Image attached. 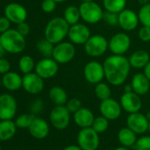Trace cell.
Listing matches in <instances>:
<instances>
[{"label":"cell","instance_id":"obj_51","mask_svg":"<svg viewBox=\"0 0 150 150\" xmlns=\"http://www.w3.org/2000/svg\"><path fill=\"white\" fill-rule=\"evenodd\" d=\"M54 1H55L57 4H58V3H64V1H66V0H54Z\"/></svg>","mask_w":150,"mask_h":150},{"label":"cell","instance_id":"obj_22","mask_svg":"<svg viewBox=\"0 0 150 150\" xmlns=\"http://www.w3.org/2000/svg\"><path fill=\"white\" fill-rule=\"evenodd\" d=\"M73 120L81 128L91 127L95 120V116L89 109L81 107L79 110L73 113Z\"/></svg>","mask_w":150,"mask_h":150},{"label":"cell","instance_id":"obj_47","mask_svg":"<svg viewBox=\"0 0 150 150\" xmlns=\"http://www.w3.org/2000/svg\"><path fill=\"white\" fill-rule=\"evenodd\" d=\"M6 53V50H5V48L3 47V45L0 43V58L4 57V56H5Z\"/></svg>","mask_w":150,"mask_h":150},{"label":"cell","instance_id":"obj_39","mask_svg":"<svg viewBox=\"0 0 150 150\" xmlns=\"http://www.w3.org/2000/svg\"><path fill=\"white\" fill-rule=\"evenodd\" d=\"M57 3L54 0H43L41 4L42 10L46 13H51L56 10Z\"/></svg>","mask_w":150,"mask_h":150},{"label":"cell","instance_id":"obj_50","mask_svg":"<svg viewBox=\"0 0 150 150\" xmlns=\"http://www.w3.org/2000/svg\"><path fill=\"white\" fill-rule=\"evenodd\" d=\"M114 150H129L128 149V147H126V146H119V147H117V148H115Z\"/></svg>","mask_w":150,"mask_h":150},{"label":"cell","instance_id":"obj_8","mask_svg":"<svg viewBox=\"0 0 150 150\" xmlns=\"http://www.w3.org/2000/svg\"><path fill=\"white\" fill-rule=\"evenodd\" d=\"M74 44L69 42H61L55 44L52 58H54L58 64H67L71 61L75 56Z\"/></svg>","mask_w":150,"mask_h":150},{"label":"cell","instance_id":"obj_18","mask_svg":"<svg viewBox=\"0 0 150 150\" xmlns=\"http://www.w3.org/2000/svg\"><path fill=\"white\" fill-rule=\"evenodd\" d=\"M99 110L102 116L106 117L108 120H116L121 115L122 107L118 102L112 98H109L101 101Z\"/></svg>","mask_w":150,"mask_h":150},{"label":"cell","instance_id":"obj_23","mask_svg":"<svg viewBox=\"0 0 150 150\" xmlns=\"http://www.w3.org/2000/svg\"><path fill=\"white\" fill-rule=\"evenodd\" d=\"M2 85L9 91H16L22 88V77L15 71H8L2 77Z\"/></svg>","mask_w":150,"mask_h":150},{"label":"cell","instance_id":"obj_48","mask_svg":"<svg viewBox=\"0 0 150 150\" xmlns=\"http://www.w3.org/2000/svg\"><path fill=\"white\" fill-rule=\"evenodd\" d=\"M131 91H133L132 90V87L131 84H127L125 86V92H131Z\"/></svg>","mask_w":150,"mask_h":150},{"label":"cell","instance_id":"obj_4","mask_svg":"<svg viewBox=\"0 0 150 150\" xmlns=\"http://www.w3.org/2000/svg\"><path fill=\"white\" fill-rule=\"evenodd\" d=\"M79 8L81 19L88 24H96L103 20L104 12L95 1L82 2Z\"/></svg>","mask_w":150,"mask_h":150},{"label":"cell","instance_id":"obj_54","mask_svg":"<svg viewBox=\"0 0 150 150\" xmlns=\"http://www.w3.org/2000/svg\"><path fill=\"white\" fill-rule=\"evenodd\" d=\"M1 86H2V78L0 77V88H1Z\"/></svg>","mask_w":150,"mask_h":150},{"label":"cell","instance_id":"obj_32","mask_svg":"<svg viewBox=\"0 0 150 150\" xmlns=\"http://www.w3.org/2000/svg\"><path fill=\"white\" fill-rule=\"evenodd\" d=\"M95 95L100 101H103L106 99L110 98L111 96V90L108 84L104 82H100L96 85L95 88Z\"/></svg>","mask_w":150,"mask_h":150},{"label":"cell","instance_id":"obj_5","mask_svg":"<svg viewBox=\"0 0 150 150\" xmlns=\"http://www.w3.org/2000/svg\"><path fill=\"white\" fill-rule=\"evenodd\" d=\"M85 52L92 57L103 56L109 49L108 40L102 35H94L84 44Z\"/></svg>","mask_w":150,"mask_h":150},{"label":"cell","instance_id":"obj_49","mask_svg":"<svg viewBox=\"0 0 150 150\" xmlns=\"http://www.w3.org/2000/svg\"><path fill=\"white\" fill-rule=\"evenodd\" d=\"M138 2H139V4L141 6H145V5H146V4L150 3L149 0H138Z\"/></svg>","mask_w":150,"mask_h":150},{"label":"cell","instance_id":"obj_46","mask_svg":"<svg viewBox=\"0 0 150 150\" xmlns=\"http://www.w3.org/2000/svg\"><path fill=\"white\" fill-rule=\"evenodd\" d=\"M63 150H82V149H81V147L79 145L78 146H76V145H70V146H65Z\"/></svg>","mask_w":150,"mask_h":150},{"label":"cell","instance_id":"obj_53","mask_svg":"<svg viewBox=\"0 0 150 150\" xmlns=\"http://www.w3.org/2000/svg\"><path fill=\"white\" fill-rule=\"evenodd\" d=\"M147 131L150 132V119H149V123H148V130Z\"/></svg>","mask_w":150,"mask_h":150},{"label":"cell","instance_id":"obj_34","mask_svg":"<svg viewBox=\"0 0 150 150\" xmlns=\"http://www.w3.org/2000/svg\"><path fill=\"white\" fill-rule=\"evenodd\" d=\"M35 117L34 114H22V115L19 116L14 122L18 128H21V129L28 128V127L32 124Z\"/></svg>","mask_w":150,"mask_h":150},{"label":"cell","instance_id":"obj_44","mask_svg":"<svg viewBox=\"0 0 150 150\" xmlns=\"http://www.w3.org/2000/svg\"><path fill=\"white\" fill-rule=\"evenodd\" d=\"M16 29H17L18 32H19L20 34H21L23 36H27V35L29 34V32H30V27H29V25H28L26 21L17 24Z\"/></svg>","mask_w":150,"mask_h":150},{"label":"cell","instance_id":"obj_21","mask_svg":"<svg viewBox=\"0 0 150 150\" xmlns=\"http://www.w3.org/2000/svg\"><path fill=\"white\" fill-rule=\"evenodd\" d=\"M133 92L139 96L146 95L150 89V81L144 74V72H138L133 75L131 81Z\"/></svg>","mask_w":150,"mask_h":150},{"label":"cell","instance_id":"obj_31","mask_svg":"<svg viewBox=\"0 0 150 150\" xmlns=\"http://www.w3.org/2000/svg\"><path fill=\"white\" fill-rule=\"evenodd\" d=\"M19 68L21 71L24 74L32 72L33 70L35 68V64L33 57L29 55H25L21 57L19 60Z\"/></svg>","mask_w":150,"mask_h":150},{"label":"cell","instance_id":"obj_25","mask_svg":"<svg viewBox=\"0 0 150 150\" xmlns=\"http://www.w3.org/2000/svg\"><path fill=\"white\" fill-rule=\"evenodd\" d=\"M128 59H129L131 67H133L136 69H141V68H144L147 64V63L150 61V56L146 50H139L134 51Z\"/></svg>","mask_w":150,"mask_h":150},{"label":"cell","instance_id":"obj_13","mask_svg":"<svg viewBox=\"0 0 150 150\" xmlns=\"http://www.w3.org/2000/svg\"><path fill=\"white\" fill-rule=\"evenodd\" d=\"M35 71L43 80L53 78L58 71V63L51 57H44L37 62Z\"/></svg>","mask_w":150,"mask_h":150},{"label":"cell","instance_id":"obj_12","mask_svg":"<svg viewBox=\"0 0 150 150\" xmlns=\"http://www.w3.org/2000/svg\"><path fill=\"white\" fill-rule=\"evenodd\" d=\"M22 88L30 95L40 94L44 88L43 79L35 71L24 74L22 77Z\"/></svg>","mask_w":150,"mask_h":150},{"label":"cell","instance_id":"obj_37","mask_svg":"<svg viewBox=\"0 0 150 150\" xmlns=\"http://www.w3.org/2000/svg\"><path fill=\"white\" fill-rule=\"evenodd\" d=\"M103 20L110 26H117L118 25V13L105 11L103 13Z\"/></svg>","mask_w":150,"mask_h":150},{"label":"cell","instance_id":"obj_9","mask_svg":"<svg viewBox=\"0 0 150 150\" xmlns=\"http://www.w3.org/2000/svg\"><path fill=\"white\" fill-rule=\"evenodd\" d=\"M83 74L88 83L96 85L105 78L103 64L98 61H90L85 65Z\"/></svg>","mask_w":150,"mask_h":150},{"label":"cell","instance_id":"obj_2","mask_svg":"<svg viewBox=\"0 0 150 150\" xmlns=\"http://www.w3.org/2000/svg\"><path fill=\"white\" fill-rule=\"evenodd\" d=\"M70 25L64 18L56 17L51 19L44 29V37L53 44H57L64 41L68 35Z\"/></svg>","mask_w":150,"mask_h":150},{"label":"cell","instance_id":"obj_16","mask_svg":"<svg viewBox=\"0 0 150 150\" xmlns=\"http://www.w3.org/2000/svg\"><path fill=\"white\" fill-rule=\"evenodd\" d=\"M148 123L149 119L147 117L139 112L131 113L126 119L127 127H129L136 134L145 133L148 130Z\"/></svg>","mask_w":150,"mask_h":150},{"label":"cell","instance_id":"obj_33","mask_svg":"<svg viewBox=\"0 0 150 150\" xmlns=\"http://www.w3.org/2000/svg\"><path fill=\"white\" fill-rule=\"evenodd\" d=\"M109 121L106 117H104L103 116H100L97 117H95V120L93 122L92 125V128L98 132L99 134L105 132L108 128H109Z\"/></svg>","mask_w":150,"mask_h":150},{"label":"cell","instance_id":"obj_36","mask_svg":"<svg viewBox=\"0 0 150 150\" xmlns=\"http://www.w3.org/2000/svg\"><path fill=\"white\" fill-rule=\"evenodd\" d=\"M132 147L135 150H150V136L139 138Z\"/></svg>","mask_w":150,"mask_h":150},{"label":"cell","instance_id":"obj_52","mask_svg":"<svg viewBox=\"0 0 150 150\" xmlns=\"http://www.w3.org/2000/svg\"><path fill=\"white\" fill-rule=\"evenodd\" d=\"M82 2H91V1H95V0H81Z\"/></svg>","mask_w":150,"mask_h":150},{"label":"cell","instance_id":"obj_10","mask_svg":"<svg viewBox=\"0 0 150 150\" xmlns=\"http://www.w3.org/2000/svg\"><path fill=\"white\" fill-rule=\"evenodd\" d=\"M67 36L73 44L84 45L91 36V32L85 24L76 23L70 26Z\"/></svg>","mask_w":150,"mask_h":150},{"label":"cell","instance_id":"obj_3","mask_svg":"<svg viewBox=\"0 0 150 150\" xmlns=\"http://www.w3.org/2000/svg\"><path fill=\"white\" fill-rule=\"evenodd\" d=\"M0 43L7 53L19 54L26 48V39L17 29H9L0 34Z\"/></svg>","mask_w":150,"mask_h":150},{"label":"cell","instance_id":"obj_19","mask_svg":"<svg viewBox=\"0 0 150 150\" xmlns=\"http://www.w3.org/2000/svg\"><path fill=\"white\" fill-rule=\"evenodd\" d=\"M139 15L131 9H124L118 13V25L125 31H132L139 25Z\"/></svg>","mask_w":150,"mask_h":150},{"label":"cell","instance_id":"obj_41","mask_svg":"<svg viewBox=\"0 0 150 150\" xmlns=\"http://www.w3.org/2000/svg\"><path fill=\"white\" fill-rule=\"evenodd\" d=\"M44 104L43 102L41 99H36L32 104H31V111L33 114H38L40 112H42V110H43Z\"/></svg>","mask_w":150,"mask_h":150},{"label":"cell","instance_id":"obj_6","mask_svg":"<svg viewBox=\"0 0 150 150\" xmlns=\"http://www.w3.org/2000/svg\"><path fill=\"white\" fill-rule=\"evenodd\" d=\"M77 142L82 150H96L100 145L99 133L92 127L81 128L77 136Z\"/></svg>","mask_w":150,"mask_h":150},{"label":"cell","instance_id":"obj_45","mask_svg":"<svg viewBox=\"0 0 150 150\" xmlns=\"http://www.w3.org/2000/svg\"><path fill=\"white\" fill-rule=\"evenodd\" d=\"M143 69H144V74L147 77V79L150 81V61L147 63V64Z\"/></svg>","mask_w":150,"mask_h":150},{"label":"cell","instance_id":"obj_42","mask_svg":"<svg viewBox=\"0 0 150 150\" xmlns=\"http://www.w3.org/2000/svg\"><path fill=\"white\" fill-rule=\"evenodd\" d=\"M11 21L6 17H0V34L5 33L7 30L11 29Z\"/></svg>","mask_w":150,"mask_h":150},{"label":"cell","instance_id":"obj_20","mask_svg":"<svg viewBox=\"0 0 150 150\" xmlns=\"http://www.w3.org/2000/svg\"><path fill=\"white\" fill-rule=\"evenodd\" d=\"M29 133L32 137L37 139H45L50 132L49 124L42 118L35 117L32 124L28 127Z\"/></svg>","mask_w":150,"mask_h":150},{"label":"cell","instance_id":"obj_24","mask_svg":"<svg viewBox=\"0 0 150 150\" xmlns=\"http://www.w3.org/2000/svg\"><path fill=\"white\" fill-rule=\"evenodd\" d=\"M17 125L12 119L1 120L0 122V140L7 141L13 138L17 131Z\"/></svg>","mask_w":150,"mask_h":150},{"label":"cell","instance_id":"obj_30","mask_svg":"<svg viewBox=\"0 0 150 150\" xmlns=\"http://www.w3.org/2000/svg\"><path fill=\"white\" fill-rule=\"evenodd\" d=\"M54 46H55V44L51 43L50 41H48L45 38L40 40L36 43V49H37V50L44 57H52Z\"/></svg>","mask_w":150,"mask_h":150},{"label":"cell","instance_id":"obj_56","mask_svg":"<svg viewBox=\"0 0 150 150\" xmlns=\"http://www.w3.org/2000/svg\"><path fill=\"white\" fill-rule=\"evenodd\" d=\"M149 1H150V0H149Z\"/></svg>","mask_w":150,"mask_h":150},{"label":"cell","instance_id":"obj_14","mask_svg":"<svg viewBox=\"0 0 150 150\" xmlns=\"http://www.w3.org/2000/svg\"><path fill=\"white\" fill-rule=\"evenodd\" d=\"M131 46V39L125 33H117L109 41V49L114 55H124Z\"/></svg>","mask_w":150,"mask_h":150},{"label":"cell","instance_id":"obj_38","mask_svg":"<svg viewBox=\"0 0 150 150\" xmlns=\"http://www.w3.org/2000/svg\"><path fill=\"white\" fill-rule=\"evenodd\" d=\"M65 106H66L67 110L70 111V113H75L81 108V102L78 98L74 97V98L68 100Z\"/></svg>","mask_w":150,"mask_h":150},{"label":"cell","instance_id":"obj_11","mask_svg":"<svg viewBox=\"0 0 150 150\" xmlns=\"http://www.w3.org/2000/svg\"><path fill=\"white\" fill-rule=\"evenodd\" d=\"M17 108V102L12 95H0V120L13 119L16 115Z\"/></svg>","mask_w":150,"mask_h":150},{"label":"cell","instance_id":"obj_26","mask_svg":"<svg viewBox=\"0 0 150 150\" xmlns=\"http://www.w3.org/2000/svg\"><path fill=\"white\" fill-rule=\"evenodd\" d=\"M117 139L119 143L126 147H132L137 141L136 133L129 127H124L117 132Z\"/></svg>","mask_w":150,"mask_h":150},{"label":"cell","instance_id":"obj_28","mask_svg":"<svg viewBox=\"0 0 150 150\" xmlns=\"http://www.w3.org/2000/svg\"><path fill=\"white\" fill-rule=\"evenodd\" d=\"M63 18L66 21V22L70 26L74 25L76 23H79L80 19H81L80 8L76 6H67L64 12V17Z\"/></svg>","mask_w":150,"mask_h":150},{"label":"cell","instance_id":"obj_1","mask_svg":"<svg viewBox=\"0 0 150 150\" xmlns=\"http://www.w3.org/2000/svg\"><path fill=\"white\" fill-rule=\"evenodd\" d=\"M105 78L107 81L115 87L120 86L127 80L131 69L129 59L124 55H112L103 62Z\"/></svg>","mask_w":150,"mask_h":150},{"label":"cell","instance_id":"obj_55","mask_svg":"<svg viewBox=\"0 0 150 150\" xmlns=\"http://www.w3.org/2000/svg\"><path fill=\"white\" fill-rule=\"evenodd\" d=\"M0 150H2V148H1V146H0Z\"/></svg>","mask_w":150,"mask_h":150},{"label":"cell","instance_id":"obj_40","mask_svg":"<svg viewBox=\"0 0 150 150\" xmlns=\"http://www.w3.org/2000/svg\"><path fill=\"white\" fill-rule=\"evenodd\" d=\"M138 36L139 40L144 42H150V27L142 26L138 32Z\"/></svg>","mask_w":150,"mask_h":150},{"label":"cell","instance_id":"obj_7","mask_svg":"<svg viewBox=\"0 0 150 150\" xmlns=\"http://www.w3.org/2000/svg\"><path fill=\"white\" fill-rule=\"evenodd\" d=\"M50 120L56 129L64 130L70 124L71 113L65 105H56L50 113Z\"/></svg>","mask_w":150,"mask_h":150},{"label":"cell","instance_id":"obj_29","mask_svg":"<svg viewBox=\"0 0 150 150\" xmlns=\"http://www.w3.org/2000/svg\"><path fill=\"white\" fill-rule=\"evenodd\" d=\"M105 11L119 13L126 6V0H103Z\"/></svg>","mask_w":150,"mask_h":150},{"label":"cell","instance_id":"obj_35","mask_svg":"<svg viewBox=\"0 0 150 150\" xmlns=\"http://www.w3.org/2000/svg\"><path fill=\"white\" fill-rule=\"evenodd\" d=\"M138 15L139 22L143 26L150 27V3L141 6L138 13Z\"/></svg>","mask_w":150,"mask_h":150},{"label":"cell","instance_id":"obj_17","mask_svg":"<svg viewBox=\"0 0 150 150\" xmlns=\"http://www.w3.org/2000/svg\"><path fill=\"white\" fill-rule=\"evenodd\" d=\"M5 16L14 24H19L26 21L28 12L26 8L18 3H10L4 9Z\"/></svg>","mask_w":150,"mask_h":150},{"label":"cell","instance_id":"obj_15","mask_svg":"<svg viewBox=\"0 0 150 150\" xmlns=\"http://www.w3.org/2000/svg\"><path fill=\"white\" fill-rule=\"evenodd\" d=\"M120 104L124 110L131 114L140 110L142 107V101L140 99V96L135 92H125L120 98Z\"/></svg>","mask_w":150,"mask_h":150},{"label":"cell","instance_id":"obj_27","mask_svg":"<svg viewBox=\"0 0 150 150\" xmlns=\"http://www.w3.org/2000/svg\"><path fill=\"white\" fill-rule=\"evenodd\" d=\"M49 97L55 105H65L68 101L65 90L58 86L52 87L50 89Z\"/></svg>","mask_w":150,"mask_h":150},{"label":"cell","instance_id":"obj_43","mask_svg":"<svg viewBox=\"0 0 150 150\" xmlns=\"http://www.w3.org/2000/svg\"><path fill=\"white\" fill-rule=\"evenodd\" d=\"M10 70H11V63L4 57L0 58V74L4 75L5 73L10 71Z\"/></svg>","mask_w":150,"mask_h":150}]
</instances>
